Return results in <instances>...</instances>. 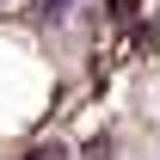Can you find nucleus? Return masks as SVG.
Segmentation results:
<instances>
[{"instance_id": "1", "label": "nucleus", "mask_w": 160, "mask_h": 160, "mask_svg": "<svg viewBox=\"0 0 160 160\" xmlns=\"http://www.w3.org/2000/svg\"><path fill=\"white\" fill-rule=\"evenodd\" d=\"M31 12H37L43 25H62L68 12H74V0H31Z\"/></svg>"}, {"instance_id": "2", "label": "nucleus", "mask_w": 160, "mask_h": 160, "mask_svg": "<svg viewBox=\"0 0 160 160\" xmlns=\"http://www.w3.org/2000/svg\"><path fill=\"white\" fill-rule=\"evenodd\" d=\"M25 160H68V148H62V142H37Z\"/></svg>"}]
</instances>
